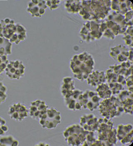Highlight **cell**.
<instances>
[{
  "label": "cell",
  "mask_w": 133,
  "mask_h": 146,
  "mask_svg": "<svg viewBox=\"0 0 133 146\" xmlns=\"http://www.w3.org/2000/svg\"><path fill=\"white\" fill-rule=\"evenodd\" d=\"M27 31L20 23L10 18H5L0 21V37L9 41L12 44L16 45L27 38Z\"/></svg>",
  "instance_id": "1"
},
{
  "label": "cell",
  "mask_w": 133,
  "mask_h": 146,
  "mask_svg": "<svg viewBox=\"0 0 133 146\" xmlns=\"http://www.w3.org/2000/svg\"><path fill=\"white\" fill-rule=\"evenodd\" d=\"M98 123L99 141L102 140L109 144V145H113L117 143L116 130L114 128V124L112 121L107 119L100 118L98 120Z\"/></svg>",
  "instance_id": "2"
},
{
  "label": "cell",
  "mask_w": 133,
  "mask_h": 146,
  "mask_svg": "<svg viewBox=\"0 0 133 146\" xmlns=\"http://www.w3.org/2000/svg\"><path fill=\"white\" fill-rule=\"evenodd\" d=\"M88 132L80 125L73 124L66 128L63 135L69 145L79 146L85 143Z\"/></svg>",
  "instance_id": "3"
},
{
  "label": "cell",
  "mask_w": 133,
  "mask_h": 146,
  "mask_svg": "<svg viewBox=\"0 0 133 146\" xmlns=\"http://www.w3.org/2000/svg\"><path fill=\"white\" fill-rule=\"evenodd\" d=\"M99 108L101 115L109 119L118 117L124 111L121 102L115 98L106 99L99 103Z\"/></svg>",
  "instance_id": "4"
},
{
  "label": "cell",
  "mask_w": 133,
  "mask_h": 146,
  "mask_svg": "<svg viewBox=\"0 0 133 146\" xmlns=\"http://www.w3.org/2000/svg\"><path fill=\"white\" fill-rule=\"evenodd\" d=\"M62 117L60 111L54 108H48L39 122L42 127L49 130L54 129L61 123Z\"/></svg>",
  "instance_id": "5"
},
{
  "label": "cell",
  "mask_w": 133,
  "mask_h": 146,
  "mask_svg": "<svg viewBox=\"0 0 133 146\" xmlns=\"http://www.w3.org/2000/svg\"><path fill=\"white\" fill-rule=\"evenodd\" d=\"M26 67L19 60L11 61L8 63L5 69V74L11 80H19L25 75Z\"/></svg>",
  "instance_id": "6"
},
{
  "label": "cell",
  "mask_w": 133,
  "mask_h": 146,
  "mask_svg": "<svg viewBox=\"0 0 133 146\" xmlns=\"http://www.w3.org/2000/svg\"><path fill=\"white\" fill-rule=\"evenodd\" d=\"M8 114L11 119L21 122L28 117V110L24 104L20 102H15L9 106Z\"/></svg>",
  "instance_id": "7"
},
{
  "label": "cell",
  "mask_w": 133,
  "mask_h": 146,
  "mask_svg": "<svg viewBox=\"0 0 133 146\" xmlns=\"http://www.w3.org/2000/svg\"><path fill=\"white\" fill-rule=\"evenodd\" d=\"M46 102L41 100H36L30 102L29 115L32 119L39 120L48 108Z\"/></svg>",
  "instance_id": "8"
},
{
  "label": "cell",
  "mask_w": 133,
  "mask_h": 146,
  "mask_svg": "<svg viewBox=\"0 0 133 146\" xmlns=\"http://www.w3.org/2000/svg\"><path fill=\"white\" fill-rule=\"evenodd\" d=\"M43 1H30L27 5L26 11L32 17L39 18L41 17L45 13L46 3L41 5Z\"/></svg>",
  "instance_id": "9"
},
{
  "label": "cell",
  "mask_w": 133,
  "mask_h": 146,
  "mask_svg": "<svg viewBox=\"0 0 133 146\" xmlns=\"http://www.w3.org/2000/svg\"><path fill=\"white\" fill-rule=\"evenodd\" d=\"M80 125L84 129L88 131H97L98 119L93 115H86L81 117L80 121Z\"/></svg>",
  "instance_id": "10"
},
{
  "label": "cell",
  "mask_w": 133,
  "mask_h": 146,
  "mask_svg": "<svg viewBox=\"0 0 133 146\" xmlns=\"http://www.w3.org/2000/svg\"><path fill=\"white\" fill-rule=\"evenodd\" d=\"M116 131V137L118 139L122 140L126 137L132 133L133 127L132 125H120Z\"/></svg>",
  "instance_id": "11"
},
{
  "label": "cell",
  "mask_w": 133,
  "mask_h": 146,
  "mask_svg": "<svg viewBox=\"0 0 133 146\" xmlns=\"http://www.w3.org/2000/svg\"><path fill=\"white\" fill-rule=\"evenodd\" d=\"M12 50V44L6 39L0 37V55L10 56Z\"/></svg>",
  "instance_id": "12"
},
{
  "label": "cell",
  "mask_w": 133,
  "mask_h": 146,
  "mask_svg": "<svg viewBox=\"0 0 133 146\" xmlns=\"http://www.w3.org/2000/svg\"><path fill=\"white\" fill-rule=\"evenodd\" d=\"M0 143L1 146H17L19 145V141L11 135L1 137Z\"/></svg>",
  "instance_id": "13"
},
{
  "label": "cell",
  "mask_w": 133,
  "mask_h": 146,
  "mask_svg": "<svg viewBox=\"0 0 133 146\" xmlns=\"http://www.w3.org/2000/svg\"><path fill=\"white\" fill-rule=\"evenodd\" d=\"M7 88L2 82L0 81V105L3 104L7 98Z\"/></svg>",
  "instance_id": "14"
},
{
  "label": "cell",
  "mask_w": 133,
  "mask_h": 146,
  "mask_svg": "<svg viewBox=\"0 0 133 146\" xmlns=\"http://www.w3.org/2000/svg\"><path fill=\"white\" fill-rule=\"evenodd\" d=\"M9 62L8 56L0 55V75L5 71Z\"/></svg>",
  "instance_id": "15"
},
{
  "label": "cell",
  "mask_w": 133,
  "mask_h": 146,
  "mask_svg": "<svg viewBox=\"0 0 133 146\" xmlns=\"http://www.w3.org/2000/svg\"><path fill=\"white\" fill-rule=\"evenodd\" d=\"M9 130V128L6 125V120L0 116V136L5 135Z\"/></svg>",
  "instance_id": "16"
},
{
  "label": "cell",
  "mask_w": 133,
  "mask_h": 146,
  "mask_svg": "<svg viewBox=\"0 0 133 146\" xmlns=\"http://www.w3.org/2000/svg\"><path fill=\"white\" fill-rule=\"evenodd\" d=\"M0 146H1V143H0Z\"/></svg>",
  "instance_id": "17"
}]
</instances>
